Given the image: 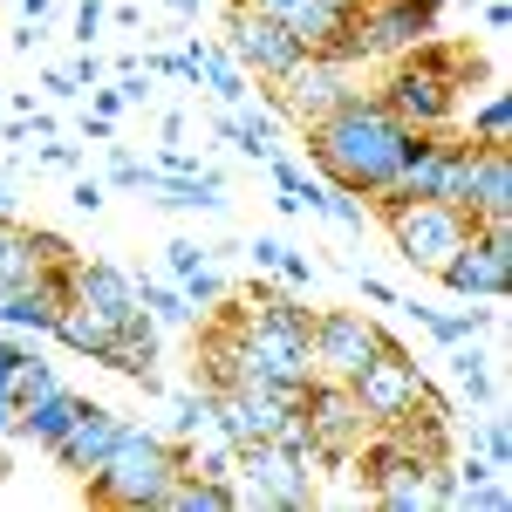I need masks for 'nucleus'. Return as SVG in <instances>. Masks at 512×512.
Wrapping results in <instances>:
<instances>
[{"instance_id":"obj_43","label":"nucleus","mask_w":512,"mask_h":512,"mask_svg":"<svg viewBox=\"0 0 512 512\" xmlns=\"http://www.w3.org/2000/svg\"><path fill=\"white\" fill-rule=\"evenodd\" d=\"M28 362V342H0V390H14V369Z\"/></svg>"},{"instance_id":"obj_26","label":"nucleus","mask_w":512,"mask_h":512,"mask_svg":"<svg viewBox=\"0 0 512 512\" xmlns=\"http://www.w3.org/2000/svg\"><path fill=\"white\" fill-rule=\"evenodd\" d=\"M137 301H144V315L158 321V328H198V308L185 301V287H178V280L137 274Z\"/></svg>"},{"instance_id":"obj_33","label":"nucleus","mask_w":512,"mask_h":512,"mask_svg":"<svg viewBox=\"0 0 512 512\" xmlns=\"http://www.w3.org/2000/svg\"><path fill=\"white\" fill-rule=\"evenodd\" d=\"M321 212L335 219V226H349V233H362V219H369V205L355 192H342V185H328V198H321Z\"/></svg>"},{"instance_id":"obj_45","label":"nucleus","mask_w":512,"mask_h":512,"mask_svg":"<svg viewBox=\"0 0 512 512\" xmlns=\"http://www.w3.org/2000/svg\"><path fill=\"white\" fill-rule=\"evenodd\" d=\"M362 301H376V308H396V287L376 274H362Z\"/></svg>"},{"instance_id":"obj_40","label":"nucleus","mask_w":512,"mask_h":512,"mask_svg":"<svg viewBox=\"0 0 512 512\" xmlns=\"http://www.w3.org/2000/svg\"><path fill=\"white\" fill-rule=\"evenodd\" d=\"M96 35H103V0H82V7H76V41H82V48H96Z\"/></svg>"},{"instance_id":"obj_44","label":"nucleus","mask_w":512,"mask_h":512,"mask_svg":"<svg viewBox=\"0 0 512 512\" xmlns=\"http://www.w3.org/2000/svg\"><path fill=\"white\" fill-rule=\"evenodd\" d=\"M69 76H76L82 89H89V82H103V76H110V62H103L96 48H82V62H76V69H69Z\"/></svg>"},{"instance_id":"obj_51","label":"nucleus","mask_w":512,"mask_h":512,"mask_svg":"<svg viewBox=\"0 0 512 512\" xmlns=\"http://www.w3.org/2000/svg\"><path fill=\"white\" fill-rule=\"evenodd\" d=\"M14 478V458H7V437H0V485Z\"/></svg>"},{"instance_id":"obj_36","label":"nucleus","mask_w":512,"mask_h":512,"mask_svg":"<svg viewBox=\"0 0 512 512\" xmlns=\"http://www.w3.org/2000/svg\"><path fill=\"white\" fill-rule=\"evenodd\" d=\"M274 274H280V287H287V294H301V287H315V267H308V260L294 253V246H287V253L274 260Z\"/></svg>"},{"instance_id":"obj_22","label":"nucleus","mask_w":512,"mask_h":512,"mask_svg":"<svg viewBox=\"0 0 512 512\" xmlns=\"http://www.w3.org/2000/svg\"><path fill=\"white\" fill-rule=\"evenodd\" d=\"M233 506H239V485L205 472H178V485L164 492V512H233Z\"/></svg>"},{"instance_id":"obj_30","label":"nucleus","mask_w":512,"mask_h":512,"mask_svg":"<svg viewBox=\"0 0 512 512\" xmlns=\"http://www.w3.org/2000/svg\"><path fill=\"white\" fill-rule=\"evenodd\" d=\"M458 506H472V512H506V506H512L506 472H492V478H478V485H465V492H458Z\"/></svg>"},{"instance_id":"obj_5","label":"nucleus","mask_w":512,"mask_h":512,"mask_svg":"<svg viewBox=\"0 0 512 512\" xmlns=\"http://www.w3.org/2000/svg\"><path fill=\"white\" fill-rule=\"evenodd\" d=\"M383 226H390L396 260H410L417 274H437V267L458 253V239L472 233V212H458V205H444V198H403V205L383 212Z\"/></svg>"},{"instance_id":"obj_23","label":"nucleus","mask_w":512,"mask_h":512,"mask_svg":"<svg viewBox=\"0 0 512 512\" xmlns=\"http://www.w3.org/2000/svg\"><path fill=\"white\" fill-rule=\"evenodd\" d=\"M451 383H458V396H465V403H478V410H492V403H499V383H492V355L478 349L472 335H465V342H451Z\"/></svg>"},{"instance_id":"obj_2","label":"nucleus","mask_w":512,"mask_h":512,"mask_svg":"<svg viewBox=\"0 0 512 512\" xmlns=\"http://www.w3.org/2000/svg\"><path fill=\"white\" fill-rule=\"evenodd\" d=\"M192 465V437H164L151 424H123L110 458L96 472H82L96 506H123V512H164V492L178 485V472Z\"/></svg>"},{"instance_id":"obj_34","label":"nucleus","mask_w":512,"mask_h":512,"mask_svg":"<svg viewBox=\"0 0 512 512\" xmlns=\"http://www.w3.org/2000/svg\"><path fill=\"white\" fill-rule=\"evenodd\" d=\"M28 246H35L41 267H69V260H76V246H69L62 233H48V226H28Z\"/></svg>"},{"instance_id":"obj_29","label":"nucleus","mask_w":512,"mask_h":512,"mask_svg":"<svg viewBox=\"0 0 512 512\" xmlns=\"http://www.w3.org/2000/svg\"><path fill=\"white\" fill-rule=\"evenodd\" d=\"M55 383H62V376H55V362H41V355L28 349V362L14 369V403H35V396L55 390Z\"/></svg>"},{"instance_id":"obj_50","label":"nucleus","mask_w":512,"mask_h":512,"mask_svg":"<svg viewBox=\"0 0 512 512\" xmlns=\"http://www.w3.org/2000/svg\"><path fill=\"white\" fill-rule=\"evenodd\" d=\"M48 7H55V0H21V14H28V21H41Z\"/></svg>"},{"instance_id":"obj_17","label":"nucleus","mask_w":512,"mask_h":512,"mask_svg":"<svg viewBox=\"0 0 512 512\" xmlns=\"http://www.w3.org/2000/svg\"><path fill=\"white\" fill-rule=\"evenodd\" d=\"M76 294L89 301V308H103L117 328L130 315H144V301H137V274H123L117 260H76Z\"/></svg>"},{"instance_id":"obj_35","label":"nucleus","mask_w":512,"mask_h":512,"mask_svg":"<svg viewBox=\"0 0 512 512\" xmlns=\"http://www.w3.org/2000/svg\"><path fill=\"white\" fill-rule=\"evenodd\" d=\"M212 260V246H198V239H171L164 246V267H171V280H185L192 267H205Z\"/></svg>"},{"instance_id":"obj_42","label":"nucleus","mask_w":512,"mask_h":512,"mask_svg":"<svg viewBox=\"0 0 512 512\" xmlns=\"http://www.w3.org/2000/svg\"><path fill=\"white\" fill-rule=\"evenodd\" d=\"M69 205H76V212H103V178H76Z\"/></svg>"},{"instance_id":"obj_11","label":"nucleus","mask_w":512,"mask_h":512,"mask_svg":"<svg viewBox=\"0 0 512 512\" xmlns=\"http://www.w3.org/2000/svg\"><path fill=\"white\" fill-rule=\"evenodd\" d=\"M226 55L239 62V76H246V82H280L308 48L287 35L274 14H260V7H233V21H226Z\"/></svg>"},{"instance_id":"obj_9","label":"nucleus","mask_w":512,"mask_h":512,"mask_svg":"<svg viewBox=\"0 0 512 512\" xmlns=\"http://www.w3.org/2000/svg\"><path fill=\"white\" fill-rule=\"evenodd\" d=\"M355 478H362V492L376 499V506L390 512H424V458H410L390 431H369L355 444Z\"/></svg>"},{"instance_id":"obj_8","label":"nucleus","mask_w":512,"mask_h":512,"mask_svg":"<svg viewBox=\"0 0 512 512\" xmlns=\"http://www.w3.org/2000/svg\"><path fill=\"white\" fill-rule=\"evenodd\" d=\"M376 96H383V110H390L403 130H458V82L444 76V69H424V62H410V55H396L390 82H383Z\"/></svg>"},{"instance_id":"obj_3","label":"nucleus","mask_w":512,"mask_h":512,"mask_svg":"<svg viewBox=\"0 0 512 512\" xmlns=\"http://www.w3.org/2000/svg\"><path fill=\"white\" fill-rule=\"evenodd\" d=\"M233 485H239V506H315V472L301 451H280L274 437H246L233 444Z\"/></svg>"},{"instance_id":"obj_16","label":"nucleus","mask_w":512,"mask_h":512,"mask_svg":"<svg viewBox=\"0 0 512 512\" xmlns=\"http://www.w3.org/2000/svg\"><path fill=\"white\" fill-rule=\"evenodd\" d=\"M117 431H123L117 410H103V403H89V396H82V417H76V424H69L62 437H55V444H48V458H55L62 472H76V478H82V472H96V465L110 458Z\"/></svg>"},{"instance_id":"obj_14","label":"nucleus","mask_w":512,"mask_h":512,"mask_svg":"<svg viewBox=\"0 0 512 512\" xmlns=\"http://www.w3.org/2000/svg\"><path fill=\"white\" fill-rule=\"evenodd\" d=\"M349 390H355V403L369 410V424L383 431V424H396V417L417 403V390H424V369H417V355L403 349V342H390L376 362H362V369L349 376Z\"/></svg>"},{"instance_id":"obj_18","label":"nucleus","mask_w":512,"mask_h":512,"mask_svg":"<svg viewBox=\"0 0 512 512\" xmlns=\"http://www.w3.org/2000/svg\"><path fill=\"white\" fill-rule=\"evenodd\" d=\"M212 130L233 144L239 158H253V164H267L280 151V144H274V130H280L274 103H239V110H219V117H212Z\"/></svg>"},{"instance_id":"obj_47","label":"nucleus","mask_w":512,"mask_h":512,"mask_svg":"<svg viewBox=\"0 0 512 512\" xmlns=\"http://www.w3.org/2000/svg\"><path fill=\"white\" fill-rule=\"evenodd\" d=\"M485 28H492V35H506V28H512V7H506V0H485Z\"/></svg>"},{"instance_id":"obj_20","label":"nucleus","mask_w":512,"mask_h":512,"mask_svg":"<svg viewBox=\"0 0 512 512\" xmlns=\"http://www.w3.org/2000/svg\"><path fill=\"white\" fill-rule=\"evenodd\" d=\"M48 335H55L62 349H76V355H89V362H103V349L117 342V321L103 315V308H89V301L76 294V301L55 315V328H48Z\"/></svg>"},{"instance_id":"obj_32","label":"nucleus","mask_w":512,"mask_h":512,"mask_svg":"<svg viewBox=\"0 0 512 512\" xmlns=\"http://www.w3.org/2000/svg\"><path fill=\"white\" fill-rule=\"evenodd\" d=\"M478 458H485V465H499V472L512 465V431H506V417H485V424H478Z\"/></svg>"},{"instance_id":"obj_46","label":"nucleus","mask_w":512,"mask_h":512,"mask_svg":"<svg viewBox=\"0 0 512 512\" xmlns=\"http://www.w3.org/2000/svg\"><path fill=\"white\" fill-rule=\"evenodd\" d=\"M41 164H55V171H76V144H48V151H41Z\"/></svg>"},{"instance_id":"obj_25","label":"nucleus","mask_w":512,"mask_h":512,"mask_svg":"<svg viewBox=\"0 0 512 512\" xmlns=\"http://www.w3.org/2000/svg\"><path fill=\"white\" fill-rule=\"evenodd\" d=\"M198 89H212V103H219V110H239V103L253 96L233 55H226V48H205V41H198Z\"/></svg>"},{"instance_id":"obj_6","label":"nucleus","mask_w":512,"mask_h":512,"mask_svg":"<svg viewBox=\"0 0 512 512\" xmlns=\"http://www.w3.org/2000/svg\"><path fill=\"white\" fill-rule=\"evenodd\" d=\"M301 417H308V437H315V465H328V472H342L355 458V444L376 431L369 410L355 403V390L342 376H315V383L301 390Z\"/></svg>"},{"instance_id":"obj_13","label":"nucleus","mask_w":512,"mask_h":512,"mask_svg":"<svg viewBox=\"0 0 512 512\" xmlns=\"http://www.w3.org/2000/svg\"><path fill=\"white\" fill-rule=\"evenodd\" d=\"M437 21H444V0H369V7H355V35H362L369 62H396L403 48L437 35Z\"/></svg>"},{"instance_id":"obj_15","label":"nucleus","mask_w":512,"mask_h":512,"mask_svg":"<svg viewBox=\"0 0 512 512\" xmlns=\"http://www.w3.org/2000/svg\"><path fill=\"white\" fill-rule=\"evenodd\" d=\"M383 431H390L410 458H451V444H458V410H451V403H444V390L424 376L417 403H410L396 424H383Z\"/></svg>"},{"instance_id":"obj_48","label":"nucleus","mask_w":512,"mask_h":512,"mask_svg":"<svg viewBox=\"0 0 512 512\" xmlns=\"http://www.w3.org/2000/svg\"><path fill=\"white\" fill-rule=\"evenodd\" d=\"M14 410H21V403H14V390H0V437L14 431Z\"/></svg>"},{"instance_id":"obj_31","label":"nucleus","mask_w":512,"mask_h":512,"mask_svg":"<svg viewBox=\"0 0 512 512\" xmlns=\"http://www.w3.org/2000/svg\"><path fill=\"white\" fill-rule=\"evenodd\" d=\"M178 287H185V301H192L198 315H205V308H212V301H219V294H226V274H219V267H212V260H205V267H192V274L178 280Z\"/></svg>"},{"instance_id":"obj_10","label":"nucleus","mask_w":512,"mask_h":512,"mask_svg":"<svg viewBox=\"0 0 512 512\" xmlns=\"http://www.w3.org/2000/svg\"><path fill=\"white\" fill-rule=\"evenodd\" d=\"M396 335L383 328V321L355 315V308H321L315 328H308V349H315V369L321 376H342L349 383L362 362H376V355L390 349Z\"/></svg>"},{"instance_id":"obj_24","label":"nucleus","mask_w":512,"mask_h":512,"mask_svg":"<svg viewBox=\"0 0 512 512\" xmlns=\"http://www.w3.org/2000/svg\"><path fill=\"white\" fill-rule=\"evenodd\" d=\"M396 308H403V315L417 321V328H424L431 342H444V349H451V342H465V335H478V328H492V321H499V308H458V315H437V308H424V301H396Z\"/></svg>"},{"instance_id":"obj_41","label":"nucleus","mask_w":512,"mask_h":512,"mask_svg":"<svg viewBox=\"0 0 512 512\" xmlns=\"http://www.w3.org/2000/svg\"><path fill=\"white\" fill-rule=\"evenodd\" d=\"M267 171H274V185H280V192H287V198L301 192V178H308V171H301V164L287 158V151H274V158H267Z\"/></svg>"},{"instance_id":"obj_38","label":"nucleus","mask_w":512,"mask_h":512,"mask_svg":"<svg viewBox=\"0 0 512 512\" xmlns=\"http://www.w3.org/2000/svg\"><path fill=\"white\" fill-rule=\"evenodd\" d=\"M89 110H96V117H110V123H117L123 110H130V103H123V89H117V82H103V89L89 82Z\"/></svg>"},{"instance_id":"obj_19","label":"nucleus","mask_w":512,"mask_h":512,"mask_svg":"<svg viewBox=\"0 0 512 512\" xmlns=\"http://www.w3.org/2000/svg\"><path fill=\"white\" fill-rule=\"evenodd\" d=\"M253 7H260V14H274L301 48H328V41L342 35V21H349V14H342V7H328V0H253Z\"/></svg>"},{"instance_id":"obj_27","label":"nucleus","mask_w":512,"mask_h":512,"mask_svg":"<svg viewBox=\"0 0 512 512\" xmlns=\"http://www.w3.org/2000/svg\"><path fill=\"white\" fill-rule=\"evenodd\" d=\"M465 137H472V144H492V151H506V144H512V103H506V89H492V96L472 110Z\"/></svg>"},{"instance_id":"obj_7","label":"nucleus","mask_w":512,"mask_h":512,"mask_svg":"<svg viewBox=\"0 0 512 512\" xmlns=\"http://www.w3.org/2000/svg\"><path fill=\"white\" fill-rule=\"evenodd\" d=\"M349 96H355V69L335 62V55H321V48H308L280 82H267V103H274L280 123H315L335 103H349Z\"/></svg>"},{"instance_id":"obj_52","label":"nucleus","mask_w":512,"mask_h":512,"mask_svg":"<svg viewBox=\"0 0 512 512\" xmlns=\"http://www.w3.org/2000/svg\"><path fill=\"white\" fill-rule=\"evenodd\" d=\"M328 7H342V14H355V7H369V0H328Z\"/></svg>"},{"instance_id":"obj_4","label":"nucleus","mask_w":512,"mask_h":512,"mask_svg":"<svg viewBox=\"0 0 512 512\" xmlns=\"http://www.w3.org/2000/svg\"><path fill=\"white\" fill-rule=\"evenodd\" d=\"M239 349H246V383H267V390L301 396L321 376L315 349H308V328H287V321L260 315L253 301H246V335H239Z\"/></svg>"},{"instance_id":"obj_28","label":"nucleus","mask_w":512,"mask_h":512,"mask_svg":"<svg viewBox=\"0 0 512 512\" xmlns=\"http://www.w3.org/2000/svg\"><path fill=\"white\" fill-rule=\"evenodd\" d=\"M171 396V437H212V390H164Z\"/></svg>"},{"instance_id":"obj_49","label":"nucleus","mask_w":512,"mask_h":512,"mask_svg":"<svg viewBox=\"0 0 512 512\" xmlns=\"http://www.w3.org/2000/svg\"><path fill=\"white\" fill-rule=\"evenodd\" d=\"M198 7H205V0H171V14H178V21H198Z\"/></svg>"},{"instance_id":"obj_1","label":"nucleus","mask_w":512,"mask_h":512,"mask_svg":"<svg viewBox=\"0 0 512 512\" xmlns=\"http://www.w3.org/2000/svg\"><path fill=\"white\" fill-rule=\"evenodd\" d=\"M301 130H308V164L321 171V185H342L362 205L376 192H390L396 164H403V144H410V130L383 110L376 89H355L349 103H335L328 117L301 123Z\"/></svg>"},{"instance_id":"obj_12","label":"nucleus","mask_w":512,"mask_h":512,"mask_svg":"<svg viewBox=\"0 0 512 512\" xmlns=\"http://www.w3.org/2000/svg\"><path fill=\"white\" fill-rule=\"evenodd\" d=\"M437 280H444L451 294H465V301H506V287H512V233H485V226H472V233L458 239V253L437 267Z\"/></svg>"},{"instance_id":"obj_37","label":"nucleus","mask_w":512,"mask_h":512,"mask_svg":"<svg viewBox=\"0 0 512 512\" xmlns=\"http://www.w3.org/2000/svg\"><path fill=\"white\" fill-rule=\"evenodd\" d=\"M110 185H123V192H144V185H151V164H137L130 151H117V158H110Z\"/></svg>"},{"instance_id":"obj_21","label":"nucleus","mask_w":512,"mask_h":512,"mask_svg":"<svg viewBox=\"0 0 512 512\" xmlns=\"http://www.w3.org/2000/svg\"><path fill=\"white\" fill-rule=\"evenodd\" d=\"M164 355V328L151 315H130L117 328V342L103 349V369H117V376H144V369H158Z\"/></svg>"},{"instance_id":"obj_39","label":"nucleus","mask_w":512,"mask_h":512,"mask_svg":"<svg viewBox=\"0 0 512 512\" xmlns=\"http://www.w3.org/2000/svg\"><path fill=\"white\" fill-rule=\"evenodd\" d=\"M239 253H246V260H253V267H260V274H274V260H280V253H287V239L260 233V239H253V246H239Z\"/></svg>"}]
</instances>
